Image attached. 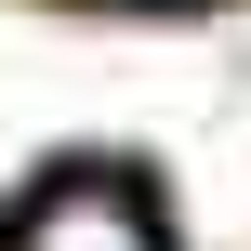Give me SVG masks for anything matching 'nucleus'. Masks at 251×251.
Instances as JSON below:
<instances>
[{"instance_id":"1","label":"nucleus","mask_w":251,"mask_h":251,"mask_svg":"<svg viewBox=\"0 0 251 251\" xmlns=\"http://www.w3.org/2000/svg\"><path fill=\"white\" fill-rule=\"evenodd\" d=\"M0 251H172V238H159V212H146L132 172H93V159H79V172H53V185L0 225Z\"/></svg>"}]
</instances>
